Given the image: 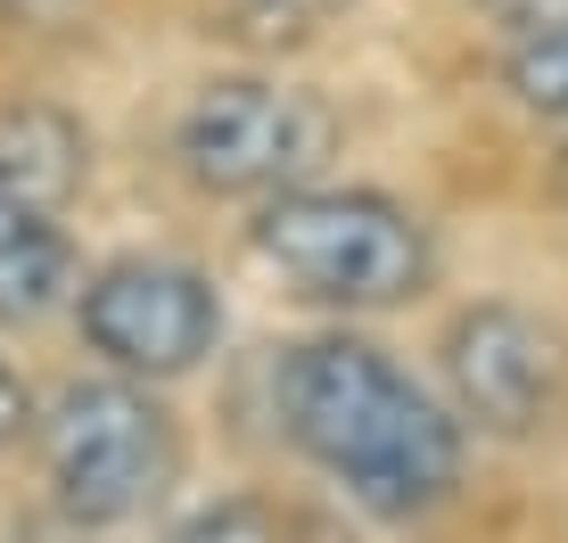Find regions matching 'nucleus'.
I'll return each instance as SVG.
<instances>
[{
  "label": "nucleus",
  "mask_w": 568,
  "mask_h": 543,
  "mask_svg": "<svg viewBox=\"0 0 568 543\" xmlns=\"http://www.w3.org/2000/svg\"><path fill=\"white\" fill-rule=\"evenodd\" d=\"M272 412L322 478L363 511L420 519L462 478V420L413 387L371 338H305L272 371Z\"/></svg>",
  "instance_id": "1"
},
{
  "label": "nucleus",
  "mask_w": 568,
  "mask_h": 543,
  "mask_svg": "<svg viewBox=\"0 0 568 543\" xmlns=\"http://www.w3.org/2000/svg\"><path fill=\"white\" fill-rule=\"evenodd\" d=\"M256 256L281 272L297 297L371 314V305H404L428 288V230L379 189H281L256 215Z\"/></svg>",
  "instance_id": "2"
},
{
  "label": "nucleus",
  "mask_w": 568,
  "mask_h": 543,
  "mask_svg": "<svg viewBox=\"0 0 568 543\" xmlns=\"http://www.w3.org/2000/svg\"><path fill=\"white\" fill-rule=\"evenodd\" d=\"M42 470L67 519L83 527H124L141 519L182 470L173 412L132 379H74L42 420Z\"/></svg>",
  "instance_id": "3"
},
{
  "label": "nucleus",
  "mask_w": 568,
  "mask_h": 543,
  "mask_svg": "<svg viewBox=\"0 0 568 543\" xmlns=\"http://www.w3.org/2000/svg\"><path fill=\"white\" fill-rule=\"evenodd\" d=\"M338 157V115L297 83H264V74H231L206 83L182 115V165L199 189L223 198H281L313 182Z\"/></svg>",
  "instance_id": "4"
},
{
  "label": "nucleus",
  "mask_w": 568,
  "mask_h": 543,
  "mask_svg": "<svg viewBox=\"0 0 568 543\" xmlns=\"http://www.w3.org/2000/svg\"><path fill=\"white\" fill-rule=\"evenodd\" d=\"M83 338L132 379L199 371L223 338V297L173 256H124L83 280Z\"/></svg>",
  "instance_id": "5"
},
{
  "label": "nucleus",
  "mask_w": 568,
  "mask_h": 543,
  "mask_svg": "<svg viewBox=\"0 0 568 543\" xmlns=\"http://www.w3.org/2000/svg\"><path fill=\"white\" fill-rule=\"evenodd\" d=\"M445 387L486 437H544L568 412V338L519 305H469L445 329Z\"/></svg>",
  "instance_id": "6"
},
{
  "label": "nucleus",
  "mask_w": 568,
  "mask_h": 543,
  "mask_svg": "<svg viewBox=\"0 0 568 543\" xmlns=\"http://www.w3.org/2000/svg\"><path fill=\"white\" fill-rule=\"evenodd\" d=\"M74 288V247L42 198L0 182V321H42Z\"/></svg>",
  "instance_id": "7"
},
{
  "label": "nucleus",
  "mask_w": 568,
  "mask_h": 543,
  "mask_svg": "<svg viewBox=\"0 0 568 543\" xmlns=\"http://www.w3.org/2000/svg\"><path fill=\"white\" fill-rule=\"evenodd\" d=\"M74 173H83V141H74L58 115L42 107H17V115H0V182L9 189H26V198H67L74 189Z\"/></svg>",
  "instance_id": "8"
},
{
  "label": "nucleus",
  "mask_w": 568,
  "mask_h": 543,
  "mask_svg": "<svg viewBox=\"0 0 568 543\" xmlns=\"http://www.w3.org/2000/svg\"><path fill=\"white\" fill-rule=\"evenodd\" d=\"M503 83H511L519 107L568 124V17H536V25L519 33L511 58H503Z\"/></svg>",
  "instance_id": "9"
},
{
  "label": "nucleus",
  "mask_w": 568,
  "mask_h": 543,
  "mask_svg": "<svg viewBox=\"0 0 568 543\" xmlns=\"http://www.w3.org/2000/svg\"><path fill=\"white\" fill-rule=\"evenodd\" d=\"M313 527L297 511H272L256 494H231V502H206L199 519H182L165 543H305Z\"/></svg>",
  "instance_id": "10"
},
{
  "label": "nucleus",
  "mask_w": 568,
  "mask_h": 543,
  "mask_svg": "<svg viewBox=\"0 0 568 543\" xmlns=\"http://www.w3.org/2000/svg\"><path fill=\"white\" fill-rule=\"evenodd\" d=\"M26 429H33V396H26V379L0 362V453H9V444L26 437Z\"/></svg>",
  "instance_id": "11"
},
{
  "label": "nucleus",
  "mask_w": 568,
  "mask_h": 543,
  "mask_svg": "<svg viewBox=\"0 0 568 543\" xmlns=\"http://www.w3.org/2000/svg\"><path fill=\"white\" fill-rule=\"evenodd\" d=\"M256 9H264V17H272L281 33H313L322 17H338L346 0H256Z\"/></svg>",
  "instance_id": "12"
},
{
  "label": "nucleus",
  "mask_w": 568,
  "mask_h": 543,
  "mask_svg": "<svg viewBox=\"0 0 568 543\" xmlns=\"http://www.w3.org/2000/svg\"><path fill=\"white\" fill-rule=\"evenodd\" d=\"M552 206H560V215H568V148H560V157H552Z\"/></svg>",
  "instance_id": "13"
}]
</instances>
